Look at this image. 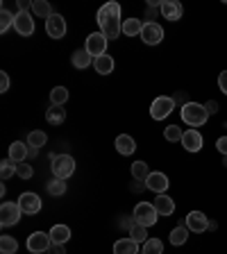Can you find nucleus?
Listing matches in <instances>:
<instances>
[{
	"instance_id": "aec40b11",
	"label": "nucleus",
	"mask_w": 227,
	"mask_h": 254,
	"mask_svg": "<svg viewBox=\"0 0 227 254\" xmlns=\"http://www.w3.org/2000/svg\"><path fill=\"white\" fill-rule=\"evenodd\" d=\"M114 254H139V243L132 238H121L114 243Z\"/></svg>"
},
{
	"instance_id": "4c0bfd02",
	"label": "nucleus",
	"mask_w": 227,
	"mask_h": 254,
	"mask_svg": "<svg viewBox=\"0 0 227 254\" xmlns=\"http://www.w3.org/2000/svg\"><path fill=\"white\" fill-rule=\"evenodd\" d=\"M32 173H34V170H32L30 164H25V161H23V164H16V175H18L21 180H30Z\"/></svg>"
},
{
	"instance_id": "c9c22d12",
	"label": "nucleus",
	"mask_w": 227,
	"mask_h": 254,
	"mask_svg": "<svg viewBox=\"0 0 227 254\" xmlns=\"http://www.w3.org/2000/svg\"><path fill=\"white\" fill-rule=\"evenodd\" d=\"M130 238H132V241H137L139 245L146 243V241H148V227H143V225H137V227L130 232Z\"/></svg>"
},
{
	"instance_id": "412c9836",
	"label": "nucleus",
	"mask_w": 227,
	"mask_h": 254,
	"mask_svg": "<svg viewBox=\"0 0 227 254\" xmlns=\"http://www.w3.org/2000/svg\"><path fill=\"white\" fill-rule=\"evenodd\" d=\"M71 62H73L75 68H89L91 64H93V57L86 53L84 48H79V50H75V53L71 55Z\"/></svg>"
},
{
	"instance_id": "de8ad7c7",
	"label": "nucleus",
	"mask_w": 227,
	"mask_h": 254,
	"mask_svg": "<svg viewBox=\"0 0 227 254\" xmlns=\"http://www.w3.org/2000/svg\"><path fill=\"white\" fill-rule=\"evenodd\" d=\"M39 154V148H30V157H37Z\"/></svg>"
},
{
	"instance_id": "2eb2a0df",
	"label": "nucleus",
	"mask_w": 227,
	"mask_h": 254,
	"mask_svg": "<svg viewBox=\"0 0 227 254\" xmlns=\"http://www.w3.org/2000/svg\"><path fill=\"white\" fill-rule=\"evenodd\" d=\"M146 186H148L150 190H154L157 195H161V193H166L170 186L168 177H166L164 173H150V177L146 180Z\"/></svg>"
},
{
	"instance_id": "a211bd4d",
	"label": "nucleus",
	"mask_w": 227,
	"mask_h": 254,
	"mask_svg": "<svg viewBox=\"0 0 227 254\" xmlns=\"http://www.w3.org/2000/svg\"><path fill=\"white\" fill-rule=\"evenodd\" d=\"M152 204H154V209H157L159 216H170V213L175 211V202H173V197H168L166 193H161V195L154 197Z\"/></svg>"
},
{
	"instance_id": "c03bdc74",
	"label": "nucleus",
	"mask_w": 227,
	"mask_h": 254,
	"mask_svg": "<svg viewBox=\"0 0 227 254\" xmlns=\"http://www.w3.org/2000/svg\"><path fill=\"white\" fill-rule=\"evenodd\" d=\"M205 109L209 111V114H216V111H218V102H216V100H209V102L205 105Z\"/></svg>"
},
{
	"instance_id": "c756f323",
	"label": "nucleus",
	"mask_w": 227,
	"mask_h": 254,
	"mask_svg": "<svg viewBox=\"0 0 227 254\" xmlns=\"http://www.w3.org/2000/svg\"><path fill=\"white\" fill-rule=\"evenodd\" d=\"M66 100H69V89H66V86H55V89L50 91V105L62 107Z\"/></svg>"
},
{
	"instance_id": "f8f14e48",
	"label": "nucleus",
	"mask_w": 227,
	"mask_h": 254,
	"mask_svg": "<svg viewBox=\"0 0 227 254\" xmlns=\"http://www.w3.org/2000/svg\"><path fill=\"white\" fill-rule=\"evenodd\" d=\"M18 206H21V211L27 213V216H34V213L41 211V197L37 193H23L18 197Z\"/></svg>"
},
{
	"instance_id": "20e7f679",
	"label": "nucleus",
	"mask_w": 227,
	"mask_h": 254,
	"mask_svg": "<svg viewBox=\"0 0 227 254\" xmlns=\"http://www.w3.org/2000/svg\"><path fill=\"white\" fill-rule=\"evenodd\" d=\"M75 173V159L71 154H57L53 159V175L55 180H69Z\"/></svg>"
},
{
	"instance_id": "f3484780",
	"label": "nucleus",
	"mask_w": 227,
	"mask_h": 254,
	"mask_svg": "<svg viewBox=\"0 0 227 254\" xmlns=\"http://www.w3.org/2000/svg\"><path fill=\"white\" fill-rule=\"evenodd\" d=\"M27 157H30V145H27V143L14 141L9 145V159L14 161V164H23Z\"/></svg>"
},
{
	"instance_id": "393cba45",
	"label": "nucleus",
	"mask_w": 227,
	"mask_h": 254,
	"mask_svg": "<svg viewBox=\"0 0 227 254\" xmlns=\"http://www.w3.org/2000/svg\"><path fill=\"white\" fill-rule=\"evenodd\" d=\"M141 30H143V25L139 18H125L123 21V34L125 37H141Z\"/></svg>"
},
{
	"instance_id": "cd10ccee",
	"label": "nucleus",
	"mask_w": 227,
	"mask_h": 254,
	"mask_svg": "<svg viewBox=\"0 0 227 254\" xmlns=\"http://www.w3.org/2000/svg\"><path fill=\"white\" fill-rule=\"evenodd\" d=\"M132 177L137 182H146L150 177V168L146 161H134L132 164Z\"/></svg>"
},
{
	"instance_id": "9b49d317",
	"label": "nucleus",
	"mask_w": 227,
	"mask_h": 254,
	"mask_svg": "<svg viewBox=\"0 0 227 254\" xmlns=\"http://www.w3.org/2000/svg\"><path fill=\"white\" fill-rule=\"evenodd\" d=\"M66 30H69V27H66V21H64V16H59V14H53L46 21V32L50 39L66 37Z\"/></svg>"
},
{
	"instance_id": "473e14b6",
	"label": "nucleus",
	"mask_w": 227,
	"mask_h": 254,
	"mask_svg": "<svg viewBox=\"0 0 227 254\" xmlns=\"http://www.w3.org/2000/svg\"><path fill=\"white\" fill-rule=\"evenodd\" d=\"M164 136H166V141H170V143H177V141L182 143L184 132H182V127H177V125H168L164 129Z\"/></svg>"
},
{
	"instance_id": "37998d69",
	"label": "nucleus",
	"mask_w": 227,
	"mask_h": 254,
	"mask_svg": "<svg viewBox=\"0 0 227 254\" xmlns=\"http://www.w3.org/2000/svg\"><path fill=\"white\" fill-rule=\"evenodd\" d=\"M48 254H66V250H64V245L53 243V245H50V250H48Z\"/></svg>"
},
{
	"instance_id": "39448f33",
	"label": "nucleus",
	"mask_w": 227,
	"mask_h": 254,
	"mask_svg": "<svg viewBox=\"0 0 227 254\" xmlns=\"http://www.w3.org/2000/svg\"><path fill=\"white\" fill-rule=\"evenodd\" d=\"M173 109H175L173 98H168V95H159V98L152 100V105H150V116H152L154 121H164V118H168L170 114H173Z\"/></svg>"
},
{
	"instance_id": "a19ab883",
	"label": "nucleus",
	"mask_w": 227,
	"mask_h": 254,
	"mask_svg": "<svg viewBox=\"0 0 227 254\" xmlns=\"http://www.w3.org/2000/svg\"><path fill=\"white\" fill-rule=\"evenodd\" d=\"M218 86H221V91L227 95V70H223V73L218 75Z\"/></svg>"
},
{
	"instance_id": "4be33fe9",
	"label": "nucleus",
	"mask_w": 227,
	"mask_h": 254,
	"mask_svg": "<svg viewBox=\"0 0 227 254\" xmlns=\"http://www.w3.org/2000/svg\"><path fill=\"white\" fill-rule=\"evenodd\" d=\"M71 238V229H69V225H55L53 229H50V241L53 243H57V245H64L66 241Z\"/></svg>"
},
{
	"instance_id": "a878e982",
	"label": "nucleus",
	"mask_w": 227,
	"mask_h": 254,
	"mask_svg": "<svg viewBox=\"0 0 227 254\" xmlns=\"http://www.w3.org/2000/svg\"><path fill=\"white\" fill-rule=\"evenodd\" d=\"M32 14L39 16V18H50V16L55 14L53 9H50V2H46V0H37V2H32Z\"/></svg>"
},
{
	"instance_id": "f257e3e1",
	"label": "nucleus",
	"mask_w": 227,
	"mask_h": 254,
	"mask_svg": "<svg viewBox=\"0 0 227 254\" xmlns=\"http://www.w3.org/2000/svg\"><path fill=\"white\" fill-rule=\"evenodd\" d=\"M98 25H100V32L107 39H116L121 37L123 32V18H121V5L118 2H107L98 9Z\"/></svg>"
},
{
	"instance_id": "2f4dec72",
	"label": "nucleus",
	"mask_w": 227,
	"mask_h": 254,
	"mask_svg": "<svg viewBox=\"0 0 227 254\" xmlns=\"http://www.w3.org/2000/svg\"><path fill=\"white\" fill-rule=\"evenodd\" d=\"M46 141H48V136L41 129H34V132L27 134V145L30 148H41V145H46Z\"/></svg>"
},
{
	"instance_id": "a18cd8bd",
	"label": "nucleus",
	"mask_w": 227,
	"mask_h": 254,
	"mask_svg": "<svg viewBox=\"0 0 227 254\" xmlns=\"http://www.w3.org/2000/svg\"><path fill=\"white\" fill-rule=\"evenodd\" d=\"M173 100H175V102H180V105L184 107V105H186V95H184V91H180V93H175V95H173Z\"/></svg>"
},
{
	"instance_id": "4468645a",
	"label": "nucleus",
	"mask_w": 227,
	"mask_h": 254,
	"mask_svg": "<svg viewBox=\"0 0 227 254\" xmlns=\"http://www.w3.org/2000/svg\"><path fill=\"white\" fill-rule=\"evenodd\" d=\"M159 11H161V16L168 18V21H180L184 9H182V5L177 0H161V2H159Z\"/></svg>"
},
{
	"instance_id": "9d476101",
	"label": "nucleus",
	"mask_w": 227,
	"mask_h": 254,
	"mask_svg": "<svg viewBox=\"0 0 227 254\" xmlns=\"http://www.w3.org/2000/svg\"><path fill=\"white\" fill-rule=\"evenodd\" d=\"M14 30L21 34V37H32L34 34V18H32L30 11H18L14 18Z\"/></svg>"
},
{
	"instance_id": "e433bc0d",
	"label": "nucleus",
	"mask_w": 227,
	"mask_h": 254,
	"mask_svg": "<svg viewBox=\"0 0 227 254\" xmlns=\"http://www.w3.org/2000/svg\"><path fill=\"white\" fill-rule=\"evenodd\" d=\"M14 18H16V16L11 14V11H7V9L0 11V32H2V34H5V32L14 25Z\"/></svg>"
},
{
	"instance_id": "6e6552de",
	"label": "nucleus",
	"mask_w": 227,
	"mask_h": 254,
	"mask_svg": "<svg viewBox=\"0 0 227 254\" xmlns=\"http://www.w3.org/2000/svg\"><path fill=\"white\" fill-rule=\"evenodd\" d=\"M141 41L148 43V46H157V43H161L164 41V27L159 25V23H154V21L143 23Z\"/></svg>"
},
{
	"instance_id": "7ed1b4c3",
	"label": "nucleus",
	"mask_w": 227,
	"mask_h": 254,
	"mask_svg": "<svg viewBox=\"0 0 227 254\" xmlns=\"http://www.w3.org/2000/svg\"><path fill=\"white\" fill-rule=\"evenodd\" d=\"M134 218H137V225H143V227H152L154 222H157L159 213L157 209H154L152 202H139L137 206H134Z\"/></svg>"
},
{
	"instance_id": "b1692460",
	"label": "nucleus",
	"mask_w": 227,
	"mask_h": 254,
	"mask_svg": "<svg viewBox=\"0 0 227 254\" xmlns=\"http://www.w3.org/2000/svg\"><path fill=\"white\" fill-rule=\"evenodd\" d=\"M93 68L98 70L100 75H109L114 70V59L109 55H102V57H95L93 59Z\"/></svg>"
},
{
	"instance_id": "79ce46f5",
	"label": "nucleus",
	"mask_w": 227,
	"mask_h": 254,
	"mask_svg": "<svg viewBox=\"0 0 227 254\" xmlns=\"http://www.w3.org/2000/svg\"><path fill=\"white\" fill-rule=\"evenodd\" d=\"M216 148H218V152L221 154H227V136H221L216 141Z\"/></svg>"
},
{
	"instance_id": "49530a36",
	"label": "nucleus",
	"mask_w": 227,
	"mask_h": 254,
	"mask_svg": "<svg viewBox=\"0 0 227 254\" xmlns=\"http://www.w3.org/2000/svg\"><path fill=\"white\" fill-rule=\"evenodd\" d=\"M30 9V0H18V11H27Z\"/></svg>"
},
{
	"instance_id": "f03ea898",
	"label": "nucleus",
	"mask_w": 227,
	"mask_h": 254,
	"mask_svg": "<svg viewBox=\"0 0 227 254\" xmlns=\"http://www.w3.org/2000/svg\"><path fill=\"white\" fill-rule=\"evenodd\" d=\"M209 118V111L205 109V105L200 102H186L182 107V121L191 127V129H196V127H202Z\"/></svg>"
},
{
	"instance_id": "bb28decb",
	"label": "nucleus",
	"mask_w": 227,
	"mask_h": 254,
	"mask_svg": "<svg viewBox=\"0 0 227 254\" xmlns=\"http://www.w3.org/2000/svg\"><path fill=\"white\" fill-rule=\"evenodd\" d=\"M18 252V241L14 236H0V254H16Z\"/></svg>"
},
{
	"instance_id": "5701e85b",
	"label": "nucleus",
	"mask_w": 227,
	"mask_h": 254,
	"mask_svg": "<svg viewBox=\"0 0 227 254\" xmlns=\"http://www.w3.org/2000/svg\"><path fill=\"white\" fill-rule=\"evenodd\" d=\"M46 121L50 123V125H62V123L66 121V109H64V107L53 105L50 109L46 111Z\"/></svg>"
},
{
	"instance_id": "58836bf2",
	"label": "nucleus",
	"mask_w": 227,
	"mask_h": 254,
	"mask_svg": "<svg viewBox=\"0 0 227 254\" xmlns=\"http://www.w3.org/2000/svg\"><path fill=\"white\" fill-rule=\"evenodd\" d=\"M118 225H121L123 229H127V232H132V229L137 227V218H134V216H123Z\"/></svg>"
},
{
	"instance_id": "72a5a7b5",
	"label": "nucleus",
	"mask_w": 227,
	"mask_h": 254,
	"mask_svg": "<svg viewBox=\"0 0 227 254\" xmlns=\"http://www.w3.org/2000/svg\"><path fill=\"white\" fill-rule=\"evenodd\" d=\"M48 193H50V195H55V197L64 195V193H66V182H64V180L48 182Z\"/></svg>"
},
{
	"instance_id": "dca6fc26",
	"label": "nucleus",
	"mask_w": 227,
	"mask_h": 254,
	"mask_svg": "<svg viewBox=\"0 0 227 254\" xmlns=\"http://www.w3.org/2000/svg\"><path fill=\"white\" fill-rule=\"evenodd\" d=\"M182 145H184L189 152H200L202 150V134L198 129H186L184 136H182Z\"/></svg>"
},
{
	"instance_id": "0eeeda50",
	"label": "nucleus",
	"mask_w": 227,
	"mask_h": 254,
	"mask_svg": "<svg viewBox=\"0 0 227 254\" xmlns=\"http://www.w3.org/2000/svg\"><path fill=\"white\" fill-rule=\"evenodd\" d=\"M23 211L21 206H18V202H2V206H0V225L2 227H11V225H16V222L21 220Z\"/></svg>"
},
{
	"instance_id": "7c9ffc66",
	"label": "nucleus",
	"mask_w": 227,
	"mask_h": 254,
	"mask_svg": "<svg viewBox=\"0 0 227 254\" xmlns=\"http://www.w3.org/2000/svg\"><path fill=\"white\" fill-rule=\"evenodd\" d=\"M143 254H164V243L159 241V238H148L141 248Z\"/></svg>"
},
{
	"instance_id": "6ab92c4d",
	"label": "nucleus",
	"mask_w": 227,
	"mask_h": 254,
	"mask_svg": "<svg viewBox=\"0 0 227 254\" xmlns=\"http://www.w3.org/2000/svg\"><path fill=\"white\" fill-rule=\"evenodd\" d=\"M116 150L123 157H130L137 150V143H134V138L130 134H121V136H116Z\"/></svg>"
},
{
	"instance_id": "c85d7f7f",
	"label": "nucleus",
	"mask_w": 227,
	"mask_h": 254,
	"mask_svg": "<svg viewBox=\"0 0 227 254\" xmlns=\"http://www.w3.org/2000/svg\"><path fill=\"white\" fill-rule=\"evenodd\" d=\"M186 238H189V227H186V225H177V227L170 232V243L173 245H184Z\"/></svg>"
},
{
	"instance_id": "ea45409f",
	"label": "nucleus",
	"mask_w": 227,
	"mask_h": 254,
	"mask_svg": "<svg viewBox=\"0 0 227 254\" xmlns=\"http://www.w3.org/2000/svg\"><path fill=\"white\" fill-rule=\"evenodd\" d=\"M7 89H9V75L0 73V93H5Z\"/></svg>"
},
{
	"instance_id": "1a4fd4ad",
	"label": "nucleus",
	"mask_w": 227,
	"mask_h": 254,
	"mask_svg": "<svg viewBox=\"0 0 227 254\" xmlns=\"http://www.w3.org/2000/svg\"><path fill=\"white\" fill-rule=\"evenodd\" d=\"M53 241H50V234H43V232H34L27 236V250L32 254H43L50 250Z\"/></svg>"
},
{
	"instance_id": "8fccbe9b",
	"label": "nucleus",
	"mask_w": 227,
	"mask_h": 254,
	"mask_svg": "<svg viewBox=\"0 0 227 254\" xmlns=\"http://www.w3.org/2000/svg\"><path fill=\"white\" fill-rule=\"evenodd\" d=\"M139 254H143V252H139Z\"/></svg>"
},
{
	"instance_id": "f704fd0d",
	"label": "nucleus",
	"mask_w": 227,
	"mask_h": 254,
	"mask_svg": "<svg viewBox=\"0 0 227 254\" xmlns=\"http://www.w3.org/2000/svg\"><path fill=\"white\" fill-rule=\"evenodd\" d=\"M14 173H16L14 161H11V159H2V161H0V177H2V180H9Z\"/></svg>"
},
{
	"instance_id": "ddd939ff",
	"label": "nucleus",
	"mask_w": 227,
	"mask_h": 254,
	"mask_svg": "<svg viewBox=\"0 0 227 254\" xmlns=\"http://www.w3.org/2000/svg\"><path fill=\"white\" fill-rule=\"evenodd\" d=\"M186 227H189V232L202 234L209 229V218H207L202 211H191L189 216H186Z\"/></svg>"
},
{
	"instance_id": "09e8293b",
	"label": "nucleus",
	"mask_w": 227,
	"mask_h": 254,
	"mask_svg": "<svg viewBox=\"0 0 227 254\" xmlns=\"http://www.w3.org/2000/svg\"><path fill=\"white\" fill-rule=\"evenodd\" d=\"M223 164H225V168H227V154H225V159H223Z\"/></svg>"
},
{
	"instance_id": "423d86ee",
	"label": "nucleus",
	"mask_w": 227,
	"mask_h": 254,
	"mask_svg": "<svg viewBox=\"0 0 227 254\" xmlns=\"http://www.w3.org/2000/svg\"><path fill=\"white\" fill-rule=\"evenodd\" d=\"M107 43H109V39H107L102 32H93V34H89V37H86L84 50L93 59L95 57H102V55H107Z\"/></svg>"
}]
</instances>
